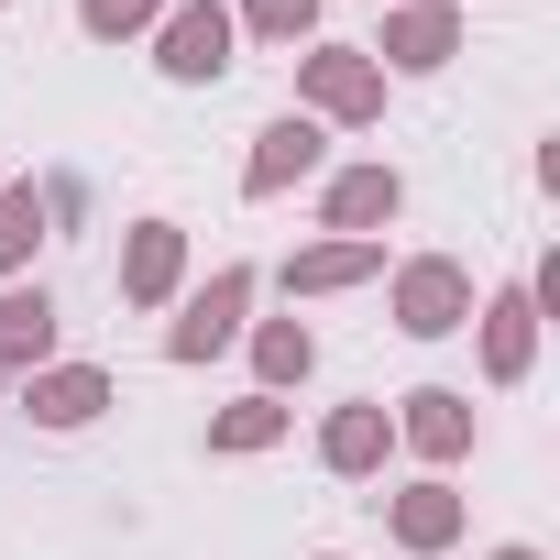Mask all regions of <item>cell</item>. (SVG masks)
<instances>
[{
	"instance_id": "obj_1",
	"label": "cell",
	"mask_w": 560,
	"mask_h": 560,
	"mask_svg": "<svg viewBox=\"0 0 560 560\" xmlns=\"http://www.w3.org/2000/svg\"><path fill=\"white\" fill-rule=\"evenodd\" d=\"M462 308H472V275H462V264H407V275H396V319H407L418 341L462 330Z\"/></svg>"
},
{
	"instance_id": "obj_2",
	"label": "cell",
	"mask_w": 560,
	"mask_h": 560,
	"mask_svg": "<svg viewBox=\"0 0 560 560\" xmlns=\"http://www.w3.org/2000/svg\"><path fill=\"white\" fill-rule=\"evenodd\" d=\"M242 298H253V275H242V264H220L209 287L187 298V319H176V341H165V352H176V363H209V352L231 341V319H242Z\"/></svg>"
},
{
	"instance_id": "obj_3",
	"label": "cell",
	"mask_w": 560,
	"mask_h": 560,
	"mask_svg": "<svg viewBox=\"0 0 560 560\" xmlns=\"http://www.w3.org/2000/svg\"><path fill=\"white\" fill-rule=\"evenodd\" d=\"M308 100H319L330 121H374V110H385V78H374L352 45H319V56H308Z\"/></svg>"
},
{
	"instance_id": "obj_4",
	"label": "cell",
	"mask_w": 560,
	"mask_h": 560,
	"mask_svg": "<svg viewBox=\"0 0 560 560\" xmlns=\"http://www.w3.org/2000/svg\"><path fill=\"white\" fill-rule=\"evenodd\" d=\"M220 67H231V12L220 0H187L165 23V78H220Z\"/></svg>"
},
{
	"instance_id": "obj_5",
	"label": "cell",
	"mask_w": 560,
	"mask_h": 560,
	"mask_svg": "<svg viewBox=\"0 0 560 560\" xmlns=\"http://www.w3.org/2000/svg\"><path fill=\"white\" fill-rule=\"evenodd\" d=\"M23 407H34L45 429H89V418L110 407V374H89V363H56V374H23Z\"/></svg>"
},
{
	"instance_id": "obj_6",
	"label": "cell",
	"mask_w": 560,
	"mask_h": 560,
	"mask_svg": "<svg viewBox=\"0 0 560 560\" xmlns=\"http://www.w3.org/2000/svg\"><path fill=\"white\" fill-rule=\"evenodd\" d=\"M451 45H462L451 0H407V12L385 23V56H396V67H451Z\"/></svg>"
},
{
	"instance_id": "obj_7",
	"label": "cell",
	"mask_w": 560,
	"mask_h": 560,
	"mask_svg": "<svg viewBox=\"0 0 560 560\" xmlns=\"http://www.w3.org/2000/svg\"><path fill=\"white\" fill-rule=\"evenodd\" d=\"M308 165H319V132H308V121H275V132L253 143V165H242V187H253V198H275V187H298Z\"/></svg>"
},
{
	"instance_id": "obj_8",
	"label": "cell",
	"mask_w": 560,
	"mask_h": 560,
	"mask_svg": "<svg viewBox=\"0 0 560 560\" xmlns=\"http://www.w3.org/2000/svg\"><path fill=\"white\" fill-rule=\"evenodd\" d=\"M176 253H187V242H176L165 220H143V231H132V253H121V298H132V308L176 298Z\"/></svg>"
},
{
	"instance_id": "obj_9",
	"label": "cell",
	"mask_w": 560,
	"mask_h": 560,
	"mask_svg": "<svg viewBox=\"0 0 560 560\" xmlns=\"http://www.w3.org/2000/svg\"><path fill=\"white\" fill-rule=\"evenodd\" d=\"M396 165H352L341 187H330V231H374V220H396Z\"/></svg>"
},
{
	"instance_id": "obj_10",
	"label": "cell",
	"mask_w": 560,
	"mask_h": 560,
	"mask_svg": "<svg viewBox=\"0 0 560 560\" xmlns=\"http://www.w3.org/2000/svg\"><path fill=\"white\" fill-rule=\"evenodd\" d=\"M396 429H407V440H418L429 462L472 451V407H462V396H440V385H429V396H407V418H396Z\"/></svg>"
},
{
	"instance_id": "obj_11",
	"label": "cell",
	"mask_w": 560,
	"mask_h": 560,
	"mask_svg": "<svg viewBox=\"0 0 560 560\" xmlns=\"http://www.w3.org/2000/svg\"><path fill=\"white\" fill-rule=\"evenodd\" d=\"M385 440H396V418H385V407H341V418H330V440H319V462H330V472H374V462H385Z\"/></svg>"
},
{
	"instance_id": "obj_12",
	"label": "cell",
	"mask_w": 560,
	"mask_h": 560,
	"mask_svg": "<svg viewBox=\"0 0 560 560\" xmlns=\"http://www.w3.org/2000/svg\"><path fill=\"white\" fill-rule=\"evenodd\" d=\"M45 352H56V308H45L34 287H12V298H0V363H23V374H34Z\"/></svg>"
},
{
	"instance_id": "obj_13",
	"label": "cell",
	"mask_w": 560,
	"mask_h": 560,
	"mask_svg": "<svg viewBox=\"0 0 560 560\" xmlns=\"http://www.w3.org/2000/svg\"><path fill=\"white\" fill-rule=\"evenodd\" d=\"M527 319H538V298L516 287V298H494V319H483V374L494 385H516L527 374Z\"/></svg>"
},
{
	"instance_id": "obj_14",
	"label": "cell",
	"mask_w": 560,
	"mask_h": 560,
	"mask_svg": "<svg viewBox=\"0 0 560 560\" xmlns=\"http://www.w3.org/2000/svg\"><path fill=\"white\" fill-rule=\"evenodd\" d=\"M396 538H407V549H451V538H462V494H451V483L396 494Z\"/></svg>"
},
{
	"instance_id": "obj_15",
	"label": "cell",
	"mask_w": 560,
	"mask_h": 560,
	"mask_svg": "<svg viewBox=\"0 0 560 560\" xmlns=\"http://www.w3.org/2000/svg\"><path fill=\"white\" fill-rule=\"evenodd\" d=\"M374 264H385L374 242H319V253H298V264H287V287H308V298H319V287H352V275H374Z\"/></svg>"
},
{
	"instance_id": "obj_16",
	"label": "cell",
	"mask_w": 560,
	"mask_h": 560,
	"mask_svg": "<svg viewBox=\"0 0 560 560\" xmlns=\"http://www.w3.org/2000/svg\"><path fill=\"white\" fill-rule=\"evenodd\" d=\"M275 429H287V407H275V396H242L231 418H209V451H264Z\"/></svg>"
},
{
	"instance_id": "obj_17",
	"label": "cell",
	"mask_w": 560,
	"mask_h": 560,
	"mask_svg": "<svg viewBox=\"0 0 560 560\" xmlns=\"http://www.w3.org/2000/svg\"><path fill=\"white\" fill-rule=\"evenodd\" d=\"M34 242H45V198L34 187H0V275H12Z\"/></svg>"
},
{
	"instance_id": "obj_18",
	"label": "cell",
	"mask_w": 560,
	"mask_h": 560,
	"mask_svg": "<svg viewBox=\"0 0 560 560\" xmlns=\"http://www.w3.org/2000/svg\"><path fill=\"white\" fill-rule=\"evenodd\" d=\"M253 363H264V385H298V374H308V330H298V319H275V330L253 341Z\"/></svg>"
},
{
	"instance_id": "obj_19",
	"label": "cell",
	"mask_w": 560,
	"mask_h": 560,
	"mask_svg": "<svg viewBox=\"0 0 560 560\" xmlns=\"http://www.w3.org/2000/svg\"><path fill=\"white\" fill-rule=\"evenodd\" d=\"M242 12H253V34H287V45H298V34L319 23V0H242Z\"/></svg>"
},
{
	"instance_id": "obj_20",
	"label": "cell",
	"mask_w": 560,
	"mask_h": 560,
	"mask_svg": "<svg viewBox=\"0 0 560 560\" xmlns=\"http://www.w3.org/2000/svg\"><path fill=\"white\" fill-rule=\"evenodd\" d=\"M78 12H89V34H143L165 0H78Z\"/></svg>"
},
{
	"instance_id": "obj_21",
	"label": "cell",
	"mask_w": 560,
	"mask_h": 560,
	"mask_svg": "<svg viewBox=\"0 0 560 560\" xmlns=\"http://www.w3.org/2000/svg\"><path fill=\"white\" fill-rule=\"evenodd\" d=\"M494 560H538V549H494Z\"/></svg>"
}]
</instances>
